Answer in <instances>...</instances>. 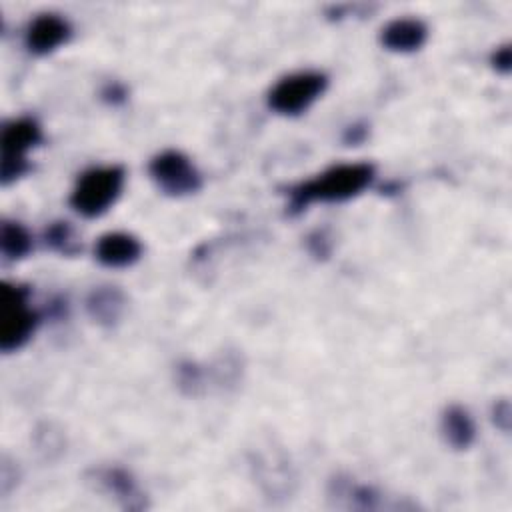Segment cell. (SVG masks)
Returning a JSON list of instances; mask_svg holds the SVG:
<instances>
[{
	"label": "cell",
	"instance_id": "cell-8",
	"mask_svg": "<svg viewBox=\"0 0 512 512\" xmlns=\"http://www.w3.org/2000/svg\"><path fill=\"white\" fill-rule=\"evenodd\" d=\"M426 38H428V28L418 18H396V20H390L380 30V44L386 50L398 52V54L420 50Z\"/></svg>",
	"mask_w": 512,
	"mask_h": 512
},
{
	"label": "cell",
	"instance_id": "cell-1",
	"mask_svg": "<svg viewBox=\"0 0 512 512\" xmlns=\"http://www.w3.org/2000/svg\"><path fill=\"white\" fill-rule=\"evenodd\" d=\"M374 166L368 162L338 164L326 172L290 188L288 212L296 214L310 202H344L362 194L374 180Z\"/></svg>",
	"mask_w": 512,
	"mask_h": 512
},
{
	"label": "cell",
	"instance_id": "cell-11",
	"mask_svg": "<svg viewBox=\"0 0 512 512\" xmlns=\"http://www.w3.org/2000/svg\"><path fill=\"white\" fill-rule=\"evenodd\" d=\"M42 142V128L34 118H16L2 128V156L26 158L28 150Z\"/></svg>",
	"mask_w": 512,
	"mask_h": 512
},
{
	"label": "cell",
	"instance_id": "cell-17",
	"mask_svg": "<svg viewBox=\"0 0 512 512\" xmlns=\"http://www.w3.org/2000/svg\"><path fill=\"white\" fill-rule=\"evenodd\" d=\"M492 414H494V424H496L500 430L508 432V426H510V404H508V400H498V402L494 404Z\"/></svg>",
	"mask_w": 512,
	"mask_h": 512
},
{
	"label": "cell",
	"instance_id": "cell-7",
	"mask_svg": "<svg viewBox=\"0 0 512 512\" xmlns=\"http://www.w3.org/2000/svg\"><path fill=\"white\" fill-rule=\"evenodd\" d=\"M94 480L100 488L110 492L126 510H144L146 508V496L138 488L134 476L126 472L124 468L110 466V468H98L92 470Z\"/></svg>",
	"mask_w": 512,
	"mask_h": 512
},
{
	"label": "cell",
	"instance_id": "cell-20",
	"mask_svg": "<svg viewBox=\"0 0 512 512\" xmlns=\"http://www.w3.org/2000/svg\"><path fill=\"white\" fill-rule=\"evenodd\" d=\"M256 468L262 470V472H260V478L266 482V480L270 478V466H268V462H266V464H256ZM274 468H276V470H274V476L280 478V480L288 486V480H290L288 472H282V474H280V470H288V466H286V464H274Z\"/></svg>",
	"mask_w": 512,
	"mask_h": 512
},
{
	"label": "cell",
	"instance_id": "cell-21",
	"mask_svg": "<svg viewBox=\"0 0 512 512\" xmlns=\"http://www.w3.org/2000/svg\"><path fill=\"white\" fill-rule=\"evenodd\" d=\"M364 136H366V128H362V126H350L348 132H346V142H348V144H358V142L364 140Z\"/></svg>",
	"mask_w": 512,
	"mask_h": 512
},
{
	"label": "cell",
	"instance_id": "cell-14",
	"mask_svg": "<svg viewBox=\"0 0 512 512\" xmlns=\"http://www.w3.org/2000/svg\"><path fill=\"white\" fill-rule=\"evenodd\" d=\"M44 242L54 252H60L64 256H74L80 250V242L76 240V232L66 220H56L48 224L44 230Z\"/></svg>",
	"mask_w": 512,
	"mask_h": 512
},
{
	"label": "cell",
	"instance_id": "cell-10",
	"mask_svg": "<svg viewBox=\"0 0 512 512\" xmlns=\"http://www.w3.org/2000/svg\"><path fill=\"white\" fill-rule=\"evenodd\" d=\"M126 308L124 292L116 286H96L86 296V312L88 316L104 328H112L120 322Z\"/></svg>",
	"mask_w": 512,
	"mask_h": 512
},
{
	"label": "cell",
	"instance_id": "cell-16",
	"mask_svg": "<svg viewBox=\"0 0 512 512\" xmlns=\"http://www.w3.org/2000/svg\"><path fill=\"white\" fill-rule=\"evenodd\" d=\"M308 248H310V252L314 254V256H328V252H330V242H328V238H326V234L324 232H314V234H310L308 236Z\"/></svg>",
	"mask_w": 512,
	"mask_h": 512
},
{
	"label": "cell",
	"instance_id": "cell-13",
	"mask_svg": "<svg viewBox=\"0 0 512 512\" xmlns=\"http://www.w3.org/2000/svg\"><path fill=\"white\" fill-rule=\"evenodd\" d=\"M0 250L8 260H20L32 250V236L20 222L4 220L0 226Z\"/></svg>",
	"mask_w": 512,
	"mask_h": 512
},
{
	"label": "cell",
	"instance_id": "cell-12",
	"mask_svg": "<svg viewBox=\"0 0 512 512\" xmlns=\"http://www.w3.org/2000/svg\"><path fill=\"white\" fill-rule=\"evenodd\" d=\"M440 430L454 450H466L476 438V426L470 412L462 406H448L440 418Z\"/></svg>",
	"mask_w": 512,
	"mask_h": 512
},
{
	"label": "cell",
	"instance_id": "cell-4",
	"mask_svg": "<svg viewBox=\"0 0 512 512\" xmlns=\"http://www.w3.org/2000/svg\"><path fill=\"white\" fill-rule=\"evenodd\" d=\"M328 86V78L322 72L306 70L294 72L278 80L268 92V106L282 116H298L310 108L314 100L322 96Z\"/></svg>",
	"mask_w": 512,
	"mask_h": 512
},
{
	"label": "cell",
	"instance_id": "cell-19",
	"mask_svg": "<svg viewBox=\"0 0 512 512\" xmlns=\"http://www.w3.org/2000/svg\"><path fill=\"white\" fill-rule=\"evenodd\" d=\"M102 96H104V100L110 102V104H120V102L126 100V90H124L122 84L112 82V84H108V86L102 90Z\"/></svg>",
	"mask_w": 512,
	"mask_h": 512
},
{
	"label": "cell",
	"instance_id": "cell-15",
	"mask_svg": "<svg viewBox=\"0 0 512 512\" xmlns=\"http://www.w3.org/2000/svg\"><path fill=\"white\" fill-rule=\"evenodd\" d=\"M176 384L184 394L196 396L204 390L206 372L194 362H182L176 368Z\"/></svg>",
	"mask_w": 512,
	"mask_h": 512
},
{
	"label": "cell",
	"instance_id": "cell-2",
	"mask_svg": "<svg viewBox=\"0 0 512 512\" xmlns=\"http://www.w3.org/2000/svg\"><path fill=\"white\" fill-rule=\"evenodd\" d=\"M124 178L126 172L118 164L86 170L70 194V206L84 218L102 216L118 200Z\"/></svg>",
	"mask_w": 512,
	"mask_h": 512
},
{
	"label": "cell",
	"instance_id": "cell-18",
	"mask_svg": "<svg viewBox=\"0 0 512 512\" xmlns=\"http://www.w3.org/2000/svg\"><path fill=\"white\" fill-rule=\"evenodd\" d=\"M510 62H512V56H510V48L508 46L496 48V52L490 58V64L494 66V70H498L502 74H506L510 70Z\"/></svg>",
	"mask_w": 512,
	"mask_h": 512
},
{
	"label": "cell",
	"instance_id": "cell-3",
	"mask_svg": "<svg viewBox=\"0 0 512 512\" xmlns=\"http://www.w3.org/2000/svg\"><path fill=\"white\" fill-rule=\"evenodd\" d=\"M38 314L28 306V288L2 282L0 286V348L12 352L28 342Z\"/></svg>",
	"mask_w": 512,
	"mask_h": 512
},
{
	"label": "cell",
	"instance_id": "cell-5",
	"mask_svg": "<svg viewBox=\"0 0 512 512\" xmlns=\"http://www.w3.org/2000/svg\"><path fill=\"white\" fill-rule=\"evenodd\" d=\"M150 176L168 196L194 194L202 186L200 172L192 160L178 150H164L150 160Z\"/></svg>",
	"mask_w": 512,
	"mask_h": 512
},
{
	"label": "cell",
	"instance_id": "cell-6",
	"mask_svg": "<svg viewBox=\"0 0 512 512\" xmlns=\"http://www.w3.org/2000/svg\"><path fill=\"white\" fill-rule=\"evenodd\" d=\"M72 28L60 14H40L26 28V48L36 56H46L70 40Z\"/></svg>",
	"mask_w": 512,
	"mask_h": 512
},
{
	"label": "cell",
	"instance_id": "cell-9",
	"mask_svg": "<svg viewBox=\"0 0 512 512\" xmlns=\"http://www.w3.org/2000/svg\"><path fill=\"white\" fill-rule=\"evenodd\" d=\"M96 260L108 268L132 266L142 256V244L126 232H108L96 242Z\"/></svg>",
	"mask_w": 512,
	"mask_h": 512
}]
</instances>
